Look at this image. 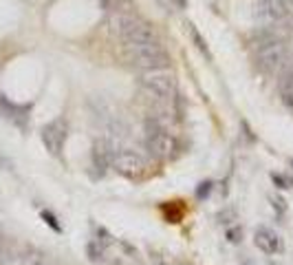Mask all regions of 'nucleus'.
Here are the masks:
<instances>
[{
    "label": "nucleus",
    "mask_w": 293,
    "mask_h": 265,
    "mask_svg": "<svg viewBox=\"0 0 293 265\" xmlns=\"http://www.w3.org/2000/svg\"><path fill=\"white\" fill-rule=\"evenodd\" d=\"M111 166L121 177H128V179H137V177H141L146 172V161L135 150H119V153H115Z\"/></svg>",
    "instance_id": "5"
},
{
    "label": "nucleus",
    "mask_w": 293,
    "mask_h": 265,
    "mask_svg": "<svg viewBox=\"0 0 293 265\" xmlns=\"http://www.w3.org/2000/svg\"><path fill=\"white\" fill-rule=\"evenodd\" d=\"M209 186H212V184H209V181H207V184H201V188H199V192H196V194H199V197H203V194H207V192H209Z\"/></svg>",
    "instance_id": "20"
},
{
    "label": "nucleus",
    "mask_w": 293,
    "mask_h": 265,
    "mask_svg": "<svg viewBox=\"0 0 293 265\" xmlns=\"http://www.w3.org/2000/svg\"><path fill=\"white\" fill-rule=\"evenodd\" d=\"M282 97L289 106H293V69L282 80Z\"/></svg>",
    "instance_id": "12"
},
{
    "label": "nucleus",
    "mask_w": 293,
    "mask_h": 265,
    "mask_svg": "<svg viewBox=\"0 0 293 265\" xmlns=\"http://www.w3.org/2000/svg\"><path fill=\"white\" fill-rule=\"evenodd\" d=\"M113 157H115V153H113V148H111L108 141H95V146H93V163H95V168H97L99 175H104V170L113 163Z\"/></svg>",
    "instance_id": "10"
},
{
    "label": "nucleus",
    "mask_w": 293,
    "mask_h": 265,
    "mask_svg": "<svg viewBox=\"0 0 293 265\" xmlns=\"http://www.w3.org/2000/svg\"><path fill=\"white\" fill-rule=\"evenodd\" d=\"M271 203H273V208H278L280 212H284L287 210V206H284V201L280 197H271Z\"/></svg>",
    "instance_id": "18"
},
{
    "label": "nucleus",
    "mask_w": 293,
    "mask_h": 265,
    "mask_svg": "<svg viewBox=\"0 0 293 265\" xmlns=\"http://www.w3.org/2000/svg\"><path fill=\"white\" fill-rule=\"evenodd\" d=\"M291 166H293V159H291Z\"/></svg>",
    "instance_id": "21"
},
{
    "label": "nucleus",
    "mask_w": 293,
    "mask_h": 265,
    "mask_svg": "<svg viewBox=\"0 0 293 265\" xmlns=\"http://www.w3.org/2000/svg\"><path fill=\"white\" fill-rule=\"evenodd\" d=\"M124 55L137 69L148 71H161L170 64V55L161 44H152V47H124Z\"/></svg>",
    "instance_id": "2"
},
{
    "label": "nucleus",
    "mask_w": 293,
    "mask_h": 265,
    "mask_svg": "<svg viewBox=\"0 0 293 265\" xmlns=\"http://www.w3.org/2000/svg\"><path fill=\"white\" fill-rule=\"evenodd\" d=\"M104 9L113 13H130L135 9V2L133 0H99Z\"/></svg>",
    "instance_id": "11"
},
{
    "label": "nucleus",
    "mask_w": 293,
    "mask_h": 265,
    "mask_svg": "<svg viewBox=\"0 0 293 265\" xmlns=\"http://www.w3.org/2000/svg\"><path fill=\"white\" fill-rule=\"evenodd\" d=\"M141 88L146 91V95L161 102H168L172 100L174 91H177V82H174V75L168 73L165 69L148 71V73L141 75Z\"/></svg>",
    "instance_id": "3"
},
{
    "label": "nucleus",
    "mask_w": 293,
    "mask_h": 265,
    "mask_svg": "<svg viewBox=\"0 0 293 265\" xmlns=\"http://www.w3.org/2000/svg\"><path fill=\"white\" fill-rule=\"evenodd\" d=\"M253 243H256V247L262 250L265 254H275V252L282 250V238H280L271 228H265V225L256 230Z\"/></svg>",
    "instance_id": "9"
},
{
    "label": "nucleus",
    "mask_w": 293,
    "mask_h": 265,
    "mask_svg": "<svg viewBox=\"0 0 293 265\" xmlns=\"http://www.w3.org/2000/svg\"><path fill=\"white\" fill-rule=\"evenodd\" d=\"M227 238H229L231 243H238L240 238H243V230H238V228H236V230H227Z\"/></svg>",
    "instance_id": "17"
},
{
    "label": "nucleus",
    "mask_w": 293,
    "mask_h": 265,
    "mask_svg": "<svg viewBox=\"0 0 293 265\" xmlns=\"http://www.w3.org/2000/svg\"><path fill=\"white\" fill-rule=\"evenodd\" d=\"M42 219H45L46 223H49L51 228L55 230V232H60V223H58V221H55V216L51 214V212H42Z\"/></svg>",
    "instance_id": "15"
},
{
    "label": "nucleus",
    "mask_w": 293,
    "mask_h": 265,
    "mask_svg": "<svg viewBox=\"0 0 293 265\" xmlns=\"http://www.w3.org/2000/svg\"><path fill=\"white\" fill-rule=\"evenodd\" d=\"M89 256H90V261H99L102 259V247L97 250V243H90L89 245Z\"/></svg>",
    "instance_id": "16"
},
{
    "label": "nucleus",
    "mask_w": 293,
    "mask_h": 265,
    "mask_svg": "<svg viewBox=\"0 0 293 265\" xmlns=\"http://www.w3.org/2000/svg\"><path fill=\"white\" fill-rule=\"evenodd\" d=\"M258 13L267 20H284L293 13V0H260Z\"/></svg>",
    "instance_id": "8"
},
{
    "label": "nucleus",
    "mask_w": 293,
    "mask_h": 265,
    "mask_svg": "<svg viewBox=\"0 0 293 265\" xmlns=\"http://www.w3.org/2000/svg\"><path fill=\"white\" fill-rule=\"evenodd\" d=\"M7 247H9V245H7V243L2 241V238H0V265H2V261H5V254H7Z\"/></svg>",
    "instance_id": "19"
},
{
    "label": "nucleus",
    "mask_w": 293,
    "mask_h": 265,
    "mask_svg": "<svg viewBox=\"0 0 293 265\" xmlns=\"http://www.w3.org/2000/svg\"><path fill=\"white\" fill-rule=\"evenodd\" d=\"M111 29L113 33H117L121 38L124 47H152V44H159L155 31L143 20L135 18L133 13H113Z\"/></svg>",
    "instance_id": "1"
},
{
    "label": "nucleus",
    "mask_w": 293,
    "mask_h": 265,
    "mask_svg": "<svg viewBox=\"0 0 293 265\" xmlns=\"http://www.w3.org/2000/svg\"><path fill=\"white\" fill-rule=\"evenodd\" d=\"M64 141H67V126H64L62 119H55V122L46 124L42 128V144L46 146L51 155H60L64 148Z\"/></svg>",
    "instance_id": "6"
},
{
    "label": "nucleus",
    "mask_w": 293,
    "mask_h": 265,
    "mask_svg": "<svg viewBox=\"0 0 293 265\" xmlns=\"http://www.w3.org/2000/svg\"><path fill=\"white\" fill-rule=\"evenodd\" d=\"M284 60H287V49L280 42H271L258 49V64L265 71H275L278 66H282Z\"/></svg>",
    "instance_id": "7"
},
{
    "label": "nucleus",
    "mask_w": 293,
    "mask_h": 265,
    "mask_svg": "<svg viewBox=\"0 0 293 265\" xmlns=\"http://www.w3.org/2000/svg\"><path fill=\"white\" fill-rule=\"evenodd\" d=\"M146 148L152 157L157 159H170L177 155L179 141L174 135H170L168 131L159 128L157 124H148V137H146Z\"/></svg>",
    "instance_id": "4"
},
{
    "label": "nucleus",
    "mask_w": 293,
    "mask_h": 265,
    "mask_svg": "<svg viewBox=\"0 0 293 265\" xmlns=\"http://www.w3.org/2000/svg\"><path fill=\"white\" fill-rule=\"evenodd\" d=\"M271 179H273V184L278 186V188H293V179L287 175H280V172H273L271 175Z\"/></svg>",
    "instance_id": "14"
},
{
    "label": "nucleus",
    "mask_w": 293,
    "mask_h": 265,
    "mask_svg": "<svg viewBox=\"0 0 293 265\" xmlns=\"http://www.w3.org/2000/svg\"><path fill=\"white\" fill-rule=\"evenodd\" d=\"M187 31H190L192 40H194V42H196V47H199V51H201V53H205V55L209 57V49H207V44H205V40L201 38V33H199V31L194 29V25H187Z\"/></svg>",
    "instance_id": "13"
}]
</instances>
